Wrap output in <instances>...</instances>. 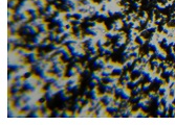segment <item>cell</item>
<instances>
[{
	"mask_svg": "<svg viewBox=\"0 0 175 125\" xmlns=\"http://www.w3.org/2000/svg\"><path fill=\"white\" fill-rule=\"evenodd\" d=\"M115 100V97L112 95V94H104V95L101 96V101L103 102L105 104V106L107 105H110V104H113V102Z\"/></svg>",
	"mask_w": 175,
	"mask_h": 125,
	"instance_id": "1",
	"label": "cell"
},
{
	"mask_svg": "<svg viewBox=\"0 0 175 125\" xmlns=\"http://www.w3.org/2000/svg\"><path fill=\"white\" fill-rule=\"evenodd\" d=\"M52 86H54L56 89H58V90L66 88V86H67V78H58L54 83H52Z\"/></svg>",
	"mask_w": 175,
	"mask_h": 125,
	"instance_id": "2",
	"label": "cell"
},
{
	"mask_svg": "<svg viewBox=\"0 0 175 125\" xmlns=\"http://www.w3.org/2000/svg\"><path fill=\"white\" fill-rule=\"evenodd\" d=\"M65 69H66V64L65 62H58V64H55V65H52L51 67V71L54 73H59L61 72V71H65Z\"/></svg>",
	"mask_w": 175,
	"mask_h": 125,
	"instance_id": "3",
	"label": "cell"
},
{
	"mask_svg": "<svg viewBox=\"0 0 175 125\" xmlns=\"http://www.w3.org/2000/svg\"><path fill=\"white\" fill-rule=\"evenodd\" d=\"M123 24H124L123 20H115V21L110 25V30L119 31L120 29H122V27H123Z\"/></svg>",
	"mask_w": 175,
	"mask_h": 125,
	"instance_id": "4",
	"label": "cell"
},
{
	"mask_svg": "<svg viewBox=\"0 0 175 125\" xmlns=\"http://www.w3.org/2000/svg\"><path fill=\"white\" fill-rule=\"evenodd\" d=\"M28 60H29V62H30V64H34V65L38 62V56H37V51H36V49H35V50H29Z\"/></svg>",
	"mask_w": 175,
	"mask_h": 125,
	"instance_id": "5",
	"label": "cell"
},
{
	"mask_svg": "<svg viewBox=\"0 0 175 125\" xmlns=\"http://www.w3.org/2000/svg\"><path fill=\"white\" fill-rule=\"evenodd\" d=\"M14 52L16 53V54H18L19 56H21V57H28V54H29V52L26 50V49L21 48V47L15 49Z\"/></svg>",
	"mask_w": 175,
	"mask_h": 125,
	"instance_id": "6",
	"label": "cell"
},
{
	"mask_svg": "<svg viewBox=\"0 0 175 125\" xmlns=\"http://www.w3.org/2000/svg\"><path fill=\"white\" fill-rule=\"evenodd\" d=\"M70 53H71L72 56L79 57V59H82V57H84V55H85V52H84V50H83V48H78V49H76V50L70 51Z\"/></svg>",
	"mask_w": 175,
	"mask_h": 125,
	"instance_id": "7",
	"label": "cell"
},
{
	"mask_svg": "<svg viewBox=\"0 0 175 125\" xmlns=\"http://www.w3.org/2000/svg\"><path fill=\"white\" fill-rule=\"evenodd\" d=\"M91 79H94V80H97V81L99 83H101L103 81V76L101 75V72L100 71H94V72L91 73Z\"/></svg>",
	"mask_w": 175,
	"mask_h": 125,
	"instance_id": "8",
	"label": "cell"
},
{
	"mask_svg": "<svg viewBox=\"0 0 175 125\" xmlns=\"http://www.w3.org/2000/svg\"><path fill=\"white\" fill-rule=\"evenodd\" d=\"M120 97H121L123 100H127V101H128V100L130 99V92L128 91V89H127V87H126V88H124V89H123V91L121 92V94H120Z\"/></svg>",
	"mask_w": 175,
	"mask_h": 125,
	"instance_id": "9",
	"label": "cell"
},
{
	"mask_svg": "<svg viewBox=\"0 0 175 125\" xmlns=\"http://www.w3.org/2000/svg\"><path fill=\"white\" fill-rule=\"evenodd\" d=\"M44 18H43L42 16H40L39 18H37V19H32V21H30V23H32L33 26H35V27H39L43 22H44Z\"/></svg>",
	"mask_w": 175,
	"mask_h": 125,
	"instance_id": "10",
	"label": "cell"
},
{
	"mask_svg": "<svg viewBox=\"0 0 175 125\" xmlns=\"http://www.w3.org/2000/svg\"><path fill=\"white\" fill-rule=\"evenodd\" d=\"M34 4L38 7V10H40V8H46V2L45 0H33Z\"/></svg>",
	"mask_w": 175,
	"mask_h": 125,
	"instance_id": "11",
	"label": "cell"
},
{
	"mask_svg": "<svg viewBox=\"0 0 175 125\" xmlns=\"http://www.w3.org/2000/svg\"><path fill=\"white\" fill-rule=\"evenodd\" d=\"M123 71H124V70H123V67L120 66L119 64H116L115 67H114V68H113V70H112V74L120 76V75L123 74Z\"/></svg>",
	"mask_w": 175,
	"mask_h": 125,
	"instance_id": "12",
	"label": "cell"
},
{
	"mask_svg": "<svg viewBox=\"0 0 175 125\" xmlns=\"http://www.w3.org/2000/svg\"><path fill=\"white\" fill-rule=\"evenodd\" d=\"M61 59H62V55L61 54H58V53H56L51 56V59L49 60V62H51V65H55V64H58V62H61Z\"/></svg>",
	"mask_w": 175,
	"mask_h": 125,
	"instance_id": "13",
	"label": "cell"
},
{
	"mask_svg": "<svg viewBox=\"0 0 175 125\" xmlns=\"http://www.w3.org/2000/svg\"><path fill=\"white\" fill-rule=\"evenodd\" d=\"M23 106H24V102L19 99V100H17L15 101V105H14V108L18 110V111H22L23 110Z\"/></svg>",
	"mask_w": 175,
	"mask_h": 125,
	"instance_id": "14",
	"label": "cell"
},
{
	"mask_svg": "<svg viewBox=\"0 0 175 125\" xmlns=\"http://www.w3.org/2000/svg\"><path fill=\"white\" fill-rule=\"evenodd\" d=\"M105 109H106L107 113L111 114V113H117V110H119V108H117V106H115L114 104H110V105H107L106 108H105Z\"/></svg>",
	"mask_w": 175,
	"mask_h": 125,
	"instance_id": "15",
	"label": "cell"
},
{
	"mask_svg": "<svg viewBox=\"0 0 175 125\" xmlns=\"http://www.w3.org/2000/svg\"><path fill=\"white\" fill-rule=\"evenodd\" d=\"M39 32H42V33H46V34H49L48 30H47V23L46 22H43V23L38 27Z\"/></svg>",
	"mask_w": 175,
	"mask_h": 125,
	"instance_id": "16",
	"label": "cell"
},
{
	"mask_svg": "<svg viewBox=\"0 0 175 125\" xmlns=\"http://www.w3.org/2000/svg\"><path fill=\"white\" fill-rule=\"evenodd\" d=\"M106 43H107V39L105 38V35H100L99 39H98V42H97V46L98 47L104 46Z\"/></svg>",
	"mask_w": 175,
	"mask_h": 125,
	"instance_id": "17",
	"label": "cell"
},
{
	"mask_svg": "<svg viewBox=\"0 0 175 125\" xmlns=\"http://www.w3.org/2000/svg\"><path fill=\"white\" fill-rule=\"evenodd\" d=\"M79 81V74H76L75 76H71L67 78V84H73V83H78Z\"/></svg>",
	"mask_w": 175,
	"mask_h": 125,
	"instance_id": "18",
	"label": "cell"
},
{
	"mask_svg": "<svg viewBox=\"0 0 175 125\" xmlns=\"http://www.w3.org/2000/svg\"><path fill=\"white\" fill-rule=\"evenodd\" d=\"M95 28H97V30L99 31V32H100V34H102V35H104L105 33H106V27H105V26L103 25V24H98L97 26H95Z\"/></svg>",
	"mask_w": 175,
	"mask_h": 125,
	"instance_id": "19",
	"label": "cell"
},
{
	"mask_svg": "<svg viewBox=\"0 0 175 125\" xmlns=\"http://www.w3.org/2000/svg\"><path fill=\"white\" fill-rule=\"evenodd\" d=\"M101 72V75H102L103 77H107V76H111L112 74V71L109 70V69H102L100 71Z\"/></svg>",
	"mask_w": 175,
	"mask_h": 125,
	"instance_id": "20",
	"label": "cell"
},
{
	"mask_svg": "<svg viewBox=\"0 0 175 125\" xmlns=\"http://www.w3.org/2000/svg\"><path fill=\"white\" fill-rule=\"evenodd\" d=\"M73 18H76V19H80V20H83L85 18V13H82V12H75V16Z\"/></svg>",
	"mask_w": 175,
	"mask_h": 125,
	"instance_id": "21",
	"label": "cell"
},
{
	"mask_svg": "<svg viewBox=\"0 0 175 125\" xmlns=\"http://www.w3.org/2000/svg\"><path fill=\"white\" fill-rule=\"evenodd\" d=\"M18 39H19L18 35H16L15 33H11L10 35H8V43H13V44H14Z\"/></svg>",
	"mask_w": 175,
	"mask_h": 125,
	"instance_id": "22",
	"label": "cell"
},
{
	"mask_svg": "<svg viewBox=\"0 0 175 125\" xmlns=\"http://www.w3.org/2000/svg\"><path fill=\"white\" fill-rule=\"evenodd\" d=\"M46 12L50 13L51 15H54L56 13V8H55V4H48V5H46Z\"/></svg>",
	"mask_w": 175,
	"mask_h": 125,
	"instance_id": "23",
	"label": "cell"
},
{
	"mask_svg": "<svg viewBox=\"0 0 175 125\" xmlns=\"http://www.w3.org/2000/svg\"><path fill=\"white\" fill-rule=\"evenodd\" d=\"M66 74H67V76H69V77H71V76H75L76 74H78V72H77V70L75 69V68H71V69H69V70H67V72H66Z\"/></svg>",
	"mask_w": 175,
	"mask_h": 125,
	"instance_id": "24",
	"label": "cell"
},
{
	"mask_svg": "<svg viewBox=\"0 0 175 125\" xmlns=\"http://www.w3.org/2000/svg\"><path fill=\"white\" fill-rule=\"evenodd\" d=\"M49 45H50V41L48 39H46V40H44V41H42L40 47L41 48H46V47H48Z\"/></svg>",
	"mask_w": 175,
	"mask_h": 125,
	"instance_id": "25",
	"label": "cell"
},
{
	"mask_svg": "<svg viewBox=\"0 0 175 125\" xmlns=\"http://www.w3.org/2000/svg\"><path fill=\"white\" fill-rule=\"evenodd\" d=\"M17 0H8V8H14L16 5H17Z\"/></svg>",
	"mask_w": 175,
	"mask_h": 125,
	"instance_id": "26",
	"label": "cell"
},
{
	"mask_svg": "<svg viewBox=\"0 0 175 125\" xmlns=\"http://www.w3.org/2000/svg\"><path fill=\"white\" fill-rule=\"evenodd\" d=\"M23 44H24V42H23V38H19V39L14 43V45H15L16 47H19V46H22Z\"/></svg>",
	"mask_w": 175,
	"mask_h": 125,
	"instance_id": "27",
	"label": "cell"
},
{
	"mask_svg": "<svg viewBox=\"0 0 175 125\" xmlns=\"http://www.w3.org/2000/svg\"><path fill=\"white\" fill-rule=\"evenodd\" d=\"M121 80H126V81H130L131 80V78H130V74L129 73H125L123 76L121 77V79H120V81Z\"/></svg>",
	"mask_w": 175,
	"mask_h": 125,
	"instance_id": "28",
	"label": "cell"
},
{
	"mask_svg": "<svg viewBox=\"0 0 175 125\" xmlns=\"http://www.w3.org/2000/svg\"><path fill=\"white\" fill-rule=\"evenodd\" d=\"M70 56H71V53L69 54V52H67V53H65V54L62 55V59H63L64 62H69L70 61Z\"/></svg>",
	"mask_w": 175,
	"mask_h": 125,
	"instance_id": "29",
	"label": "cell"
},
{
	"mask_svg": "<svg viewBox=\"0 0 175 125\" xmlns=\"http://www.w3.org/2000/svg\"><path fill=\"white\" fill-rule=\"evenodd\" d=\"M39 111H40V110L33 111V114L30 115V117H33V118H40V117H42V114H39Z\"/></svg>",
	"mask_w": 175,
	"mask_h": 125,
	"instance_id": "30",
	"label": "cell"
},
{
	"mask_svg": "<svg viewBox=\"0 0 175 125\" xmlns=\"http://www.w3.org/2000/svg\"><path fill=\"white\" fill-rule=\"evenodd\" d=\"M62 39H63V35L62 34H61V33H57L56 34V38H55V42L56 43H58V42H61V41H62Z\"/></svg>",
	"mask_w": 175,
	"mask_h": 125,
	"instance_id": "31",
	"label": "cell"
},
{
	"mask_svg": "<svg viewBox=\"0 0 175 125\" xmlns=\"http://www.w3.org/2000/svg\"><path fill=\"white\" fill-rule=\"evenodd\" d=\"M81 108H82V104L80 102H77V103L73 105V111H79L81 109Z\"/></svg>",
	"mask_w": 175,
	"mask_h": 125,
	"instance_id": "32",
	"label": "cell"
},
{
	"mask_svg": "<svg viewBox=\"0 0 175 125\" xmlns=\"http://www.w3.org/2000/svg\"><path fill=\"white\" fill-rule=\"evenodd\" d=\"M11 99H12L13 101H17V100H19V99H20V95H19V93L13 94L12 97H11Z\"/></svg>",
	"mask_w": 175,
	"mask_h": 125,
	"instance_id": "33",
	"label": "cell"
},
{
	"mask_svg": "<svg viewBox=\"0 0 175 125\" xmlns=\"http://www.w3.org/2000/svg\"><path fill=\"white\" fill-rule=\"evenodd\" d=\"M90 38H91V35H90V34H86V35H83V37L81 38V40H82V42H83V43H87Z\"/></svg>",
	"mask_w": 175,
	"mask_h": 125,
	"instance_id": "34",
	"label": "cell"
},
{
	"mask_svg": "<svg viewBox=\"0 0 175 125\" xmlns=\"http://www.w3.org/2000/svg\"><path fill=\"white\" fill-rule=\"evenodd\" d=\"M98 81H97V80H94V79H92V80H91V81H90V83H89V87L91 88V89H93V88H97L98 87Z\"/></svg>",
	"mask_w": 175,
	"mask_h": 125,
	"instance_id": "35",
	"label": "cell"
},
{
	"mask_svg": "<svg viewBox=\"0 0 175 125\" xmlns=\"http://www.w3.org/2000/svg\"><path fill=\"white\" fill-rule=\"evenodd\" d=\"M56 32H49L48 34V40L50 42H55V38H56Z\"/></svg>",
	"mask_w": 175,
	"mask_h": 125,
	"instance_id": "36",
	"label": "cell"
},
{
	"mask_svg": "<svg viewBox=\"0 0 175 125\" xmlns=\"http://www.w3.org/2000/svg\"><path fill=\"white\" fill-rule=\"evenodd\" d=\"M39 17H40V13H38V11L30 14V18H32V19H37V18H39Z\"/></svg>",
	"mask_w": 175,
	"mask_h": 125,
	"instance_id": "37",
	"label": "cell"
},
{
	"mask_svg": "<svg viewBox=\"0 0 175 125\" xmlns=\"http://www.w3.org/2000/svg\"><path fill=\"white\" fill-rule=\"evenodd\" d=\"M59 47H60V45H56V44H51V43H50V45H49L50 50H52V51H57Z\"/></svg>",
	"mask_w": 175,
	"mask_h": 125,
	"instance_id": "38",
	"label": "cell"
},
{
	"mask_svg": "<svg viewBox=\"0 0 175 125\" xmlns=\"http://www.w3.org/2000/svg\"><path fill=\"white\" fill-rule=\"evenodd\" d=\"M21 90V89L19 88V87H13L12 89H11V92H12V94H16V93H19V91Z\"/></svg>",
	"mask_w": 175,
	"mask_h": 125,
	"instance_id": "39",
	"label": "cell"
},
{
	"mask_svg": "<svg viewBox=\"0 0 175 125\" xmlns=\"http://www.w3.org/2000/svg\"><path fill=\"white\" fill-rule=\"evenodd\" d=\"M72 23H73V25H78V26H80V25L83 23V21H82V20H80V19H76V18H75V20H73Z\"/></svg>",
	"mask_w": 175,
	"mask_h": 125,
	"instance_id": "40",
	"label": "cell"
},
{
	"mask_svg": "<svg viewBox=\"0 0 175 125\" xmlns=\"http://www.w3.org/2000/svg\"><path fill=\"white\" fill-rule=\"evenodd\" d=\"M65 31H66V28L65 27H58V30H57V32H59V33H61V34H64L65 33Z\"/></svg>",
	"mask_w": 175,
	"mask_h": 125,
	"instance_id": "41",
	"label": "cell"
},
{
	"mask_svg": "<svg viewBox=\"0 0 175 125\" xmlns=\"http://www.w3.org/2000/svg\"><path fill=\"white\" fill-rule=\"evenodd\" d=\"M62 117L64 118H67V117H72V115L70 114V111H63V114H62Z\"/></svg>",
	"mask_w": 175,
	"mask_h": 125,
	"instance_id": "42",
	"label": "cell"
},
{
	"mask_svg": "<svg viewBox=\"0 0 175 125\" xmlns=\"http://www.w3.org/2000/svg\"><path fill=\"white\" fill-rule=\"evenodd\" d=\"M64 75H65V71H61V72L56 74V76L58 78H64Z\"/></svg>",
	"mask_w": 175,
	"mask_h": 125,
	"instance_id": "43",
	"label": "cell"
},
{
	"mask_svg": "<svg viewBox=\"0 0 175 125\" xmlns=\"http://www.w3.org/2000/svg\"><path fill=\"white\" fill-rule=\"evenodd\" d=\"M61 99H62L63 101H67L70 99V95H68V94H65V95H63L62 97H61Z\"/></svg>",
	"mask_w": 175,
	"mask_h": 125,
	"instance_id": "44",
	"label": "cell"
},
{
	"mask_svg": "<svg viewBox=\"0 0 175 125\" xmlns=\"http://www.w3.org/2000/svg\"><path fill=\"white\" fill-rule=\"evenodd\" d=\"M130 47V50H132V51H134L135 50V49H136V50H137V49H138V45H136V44H131V45L129 46Z\"/></svg>",
	"mask_w": 175,
	"mask_h": 125,
	"instance_id": "45",
	"label": "cell"
},
{
	"mask_svg": "<svg viewBox=\"0 0 175 125\" xmlns=\"http://www.w3.org/2000/svg\"><path fill=\"white\" fill-rule=\"evenodd\" d=\"M121 103H122V101L120 99H115L114 102H113V104H114L115 106H117V108H120V106H121Z\"/></svg>",
	"mask_w": 175,
	"mask_h": 125,
	"instance_id": "46",
	"label": "cell"
},
{
	"mask_svg": "<svg viewBox=\"0 0 175 125\" xmlns=\"http://www.w3.org/2000/svg\"><path fill=\"white\" fill-rule=\"evenodd\" d=\"M49 116H50V111L49 110H45V111H43V113H42V117H49Z\"/></svg>",
	"mask_w": 175,
	"mask_h": 125,
	"instance_id": "47",
	"label": "cell"
},
{
	"mask_svg": "<svg viewBox=\"0 0 175 125\" xmlns=\"http://www.w3.org/2000/svg\"><path fill=\"white\" fill-rule=\"evenodd\" d=\"M61 113H62V111L56 110V111H55V114H54V116H55V117H62V114H61Z\"/></svg>",
	"mask_w": 175,
	"mask_h": 125,
	"instance_id": "48",
	"label": "cell"
},
{
	"mask_svg": "<svg viewBox=\"0 0 175 125\" xmlns=\"http://www.w3.org/2000/svg\"><path fill=\"white\" fill-rule=\"evenodd\" d=\"M46 109V104H45V102H44V103H43V102H42V103H40V110H44Z\"/></svg>",
	"mask_w": 175,
	"mask_h": 125,
	"instance_id": "49",
	"label": "cell"
},
{
	"mask_svg": "<svg viewBox=\"0 0 175 125\" xmlns=\"http://www.w3.org/2000/svg\"><path fill=\"white\" fill-rule=\"evenodd\" d=\"M131 56H133V57H138V53H137V51H132L131 52Z\"/></svg>",
	"mask_w": 175,
	"mask_h": 125,
	"instance_id": "50",
	"label": "cell"
},
{
	"mask_svg": "<svg viewBox=\"0 0 175 125\" xmlns=\"http://www.w3.org/2000/svg\"><path fill=\"white\" fill-rule=\"evenodd\" d=\"M89 93H90V90H89V89H86V90H84V93H83V96H87V95H89Z\"/></svg>",
	"mask_w": 175,
	"mask_h": 125,
	"instance_id": "51",
	"label": "cell"
},
{
	"mask_svg": "<svg viewBox=\"0 0 175 125\" xmlns=\"http://www.w3.org/2000/svg\"><path fill=\"white\" fill-rule=\"evenodd\" d=\"M89 69H85L84 70V73H83V75H85V76H88V75H89Z\"/></svg>",
	"mask_w": 175,
	"mask_h": 125,
	"instance_id": "52",
	"label": "cell"
},
{
	"mask_svg": "<svg viewBox=\"0 0 175 125\" xmlns=\"http://www.w3.org/2000/svg\"><path fill=\"white\" fill-rule=\"evenodd\" d=\"M65 28H66V29H71V28H72V25L67 22V24H66V26H65Z\"/></svg>",
	"mask_w": 175,
	"mask_h": 125,
	"instance_id": "53",
	"label": "cell"
},
{
	"mask_svg": "<svg viewBox=\"0 0 175 125\" xmlns=\"http://www.w3.org/2000/svg\"><path fill=\"white\" fill-rule=\"evenodd\" d=\"M136 41L139 43V44H143L144 43V41H143V39L141 38V37H138V38H136Z\"/></svg>",
	"mask_w": 175,
	"mask_h": 125,
	"instance_id": "54",
	"label": "cell"
},
{
	"mask_svg": "<svg viewBox=\"0 0 175 125\" xmlns=\"http://www.w3.org/2000/svg\"><path fill=\"white\" fill-rule=\"evenodd\" d=\"M139 90H141V89H139V88H137V89H134V90L132 91V93H133V94H137V93L139 92Z\"/></svg>",
	"mask_w": 175,
	"mask_h": 125,
	"instance_id": "55",
	"label": "cell"
},
{
	"mask_svg": "<svg viewBox=\"0 0 175 125\" xmlns=\"http://www.w3.org/2000/svg\"><path fill=\"white\" fill-rule=\"evenodd\" d=\"M133 6H134L135 8H138V7H139V4H138V3H134V5H133Z\"/></svg>",
	"mask_w": 175,
	"mask_h": 125,
	"instance_id": "56",
	"label": "cell"
},
{
	"mask_svg": "<svg viewBox=\"0 0 175 125\" xmlns=\"http://www.w3.org/2000/svg\"><path fill=\"white\" fill-rule=\"evenodd\" d=\"M59 4H60V2H59V1H56V2H55V5H56V6H58Z\"/></svg>",
	"mask_w": 175,
	"mask_h": 125,
	"instance_id": "57",
	"label": "cell"
},
{
	"mask_svg": "<svg viewBox=\"0 0 175 125\" xmlns=\"http://www.w3.org/2000/svg\"><path fill=\"white\" fill-rule=\"evenodd\" d=\"M46 1H47V2H48V3H52V2H54V1H55V0H46Z\"/></svg>",
	"mask_w": 175,
	"mask_h": 125,
	"instance_id": "58",
	"label": "cell"
}]
</instances>
